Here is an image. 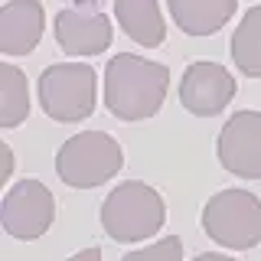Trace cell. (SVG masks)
<instances>
[{"instance_id":"52a82bcc","label":"cell","mask_w":261,"mask_h":261,"mask_svg":"<svg viewBox=\"0 0 261 261\" xmlns=\"http://www.w3.org/2000/svg\"><path fill=\"white\" fill-rule=\"evenodd\" d=\"M235 92H239V82L235 75L219 62L199 59L190 62L179 79V105L196 118H216L232 105Z\"/></svg>"},{"instance_id":"277c9868","label":"cell","mask_w":261,"mask_h":261,"mask_svg":"<svg viewBox=\"0 0 261 261\" xmlns=\"http://www.w3.org/2000/svg\"><path fill=\"white\" fill-rule=\"evenodd\" d=\"M36 92L46 118L59 124H79L95 114L98 72L85 62H53L43 69Z\"/></svg>"},{"instance_id":"9a60e30c","label":"cell","mask_w":261,"mask_h":261,"mask_svg":"<svg viewBox=\"0 0 261 261\" xmlns=\"http://www.w3.org/2000/svg\"><path fill=\"white\" fill-rule=\"evenodd\" d=\"M121 261H183V242L176 235H167V239H157L147 248L127 251Z\"/></svg>"},{"instance_id":"30bf717a","label":"cell","mask_w":261,"mask_h":261,"mask_svg":"<svg viewBox=\"0 0 261 261\" xmlns=\"http://www.w3.org/2000/svg\"><path fill=\"white\" fill-rule=\"evenodd\" d=\"M46 30V7L39 0H7L0 7V53L30 56Z\"/></svg>"},{"instance_id":"e0dca14e","label":"cell","mask_w":261,"mask_h":261,"mask_svg":"<svg viewBox=\"0 0 261 261\" xmlns=\"http://www.w3.org/2000/svg\"><path fill=\"white\" fill-rule=\"evenodd\" d=\"M0 153H4V179H10V170H13V153H10V144H0Z\"/></svg>"},{"instance_id":"6da1fadb","label":"cell","mask_w":261,"mask_h":261,"mask_svg":"<svg viewBox=\"0 0 261 261\" xmlns=\"http://www.w3.org/2000/svg\"><path fill=\"white\" fill-rule=\"evenodd\" d=\"M170 92V69L137 53H118L105 65V108L118 121L153 118Z\"/></svg>"},{"instance_id":"3957f363","label":"cell","mask_w":261,"mask_h":261,"mask_svg":"<svg viewBox=\"0 0 261 261\" xmlns=\"http://www.w3.org/2000/svg\"><path fill=\"white\" fill-rule=\"evenodd\" d=\"M124 167V150L105 130H79L56 153V173L72 190H95Z\"/></svg>"},{"instance_id":"5bb4252c","label":"cell","mask_w":261,"mask_h":261,"mask_svg":"<svg viewBox=\"0 0 261 261\" xmlns=\"http://www.w3.org/2000/svg\"><path fill=\"white\" fill-rule=\"evenodd\" d=\"M30 118V85L13 62L0 65V127L13 130Z\"/></svg>"},{"instance_id":"ac0fdd59","label":"cell","mask_w":261,"mask_h":261,"mask_svg":"<svg viewBox=\"0 0 261 261\" xmlns=\"http://www.w3.org/2000/svg\"><path fill=\"white\" fill-rule=\"evenodd\" d=\"M193 261H235V258H228V255H216V251H202V255H196Z\"/></svg>"},{"instance_id":"7a4b0ae2","label":"cell","mask_w":261,"mask_h":261,"mask_svg":"<svg viewBox=\"0 0 261 261\" xmlns=\"http://www.w3.org/2000/svg\"><path fill=\"white\" fill-rule=\"evenodd\" d=\"M98 219H101L105 235H111V242L134 245V242L153 239L163 228L167 202L153 186L141 183V179H127V183H118L105 196Z\"/></svg>"},{"instance_id":"8fae6325","label":"cell","mask_w":261,"mask_h":261,"mask_svg":"<svg viewBox=\"0 0 261 261\" xmlns=\"http://www.w3.org/2000/svg\"><path fill=\"white\" fill-rule=\"evenodd\" d=\"M114 20L141 49H157L167 39V23L157 0H114Z\"/></svg>"},{"instance_id":"9c48e42d","label":"cell","mask_w":261,"mask_h":261,"mask_svg":"<svg viewBox=\"0 0 261 261\" xmlns=\"http://www.w3.org/2000/svg\"><path fill=\"white\" fill-rule=\"evenodd\" d=\"M53 36L59 49L72 59L79 56H101L114 39V27L98 10H59L53 20Z\"/></svg>"},{"instance_id":"4fadbf2b","label":"cell","mask_w":261,"mask_h":261,"mask_svg":"<svg viewBox=\"0 0 261 261\" xmlns=\"http://www.w3.org/2000/svg\"><path fill=\"white\" fill-rule=\"evenodd\" d=\"M232 59L235 69L248 79H261V7H251L245 10L242 23L232 33Z\"/></svg>"},{"instance_id":"ba28073f","label":"cell","mask_w":261,"mask_h":261,"mask_svg":"<svg viewBox=\"0 0 261 261\" xmlns=\"http://www.w3.org/2000/svg\"><path fill=\"white\" fill-rule=\"evenodd\" d=\"M219 163L239 179H261V114L235 111L219 130Z\"/></svg>"},{"instance_id":"8992f818","label":"cell","mask_w":261,"mask_h":261,"mask_svg":"<svg viewBox=\"0 0 261 261\" xmlns=\"http://www.w3.org/2000/svg\"><path fill=\"white\" fill-rule=\"evenodd\" d=\"M0 222H4L7 235L20 242H36L39 235L49 232L56 222V196L43 179H20L7 190L4 202H0Z\"/></svg>"},{"instance_id":"2e32d148","label":"cell","mask_w":261,"mask_h":261,"mask_svg":"<svg viewBox=\"0 0 261 261\" xmlns=\"http://www.w3.org/2000/svg\"><path fill=\"white\" fill-rule=\"evenodd\" d=\"M65 261H101V248H82V251H75L72 258H65Z\"/></svg>"},{"instance_id":"5b68a950","label":"cell","mask_w":261,"mask_h":261,"mask_svg":"<svg viewBox=\"0 0 261 261\" xmlns=\"http://www.w3.org/2000/svg\"><path fill=\"white\" fill-rule=\"evenodd\" d=\"M199 222L216 245L248 251L261 242V199L248 190H219L206 199Z\"/></svg>"},{"instance_id":"7c38bea8","label":"cell","mask_w":261,"mask_h":261,"mask_svg":"<svg viewBox=\"0 0 261 261\" xmlns=\"http://www.w3.org/2000/svg\"><path fill=\"white\" fill-rule=\"evenodd\" d=\"M239 0H167L173 23L186 36H212L235 16Z\"/></svg>"}]
</instances>
